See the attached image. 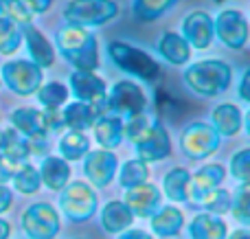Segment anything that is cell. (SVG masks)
Returning a JSON list of instances; mask_svg holds the SVG:
<instances>
[{
	"instance_id": "6da1fadb",
	"label": "cell",
	"mask_w": 250,
	"mask_h": 239,
	"mask_svg": "<svg viewBox=\"0 0 250 239\" xmlns=\"http://www.w3.org/2000/svg\"><path fill=\"white\" fill-rule=\"evenodd\" d=\"M57 48L77 70L92 73L95 68H99L97 38L86 26H77V24L62 26L57 31Z\"/></svg>"
},
{
	"instance_id": "7a4b0ae2",
	"label": "cell",
	"mask_w": 250,
	"mask_h": 239,
	"mask_svg": "<svg viewBox=\"0 0 250 239\" xmlns=\"http://www.w3.org/2000/svg\"><path fill=\"white\" fill-rule=\"evenodd\" d=\"M230 66L222 60H202L185 70V81L193 92L202 97H215L230 86Z\"/></svg>"
},
{
	"instance_id": "3957f363",
	"label": "cell",
	"mask_w": 250,
	"mask_h": 239,
	"mask_svg": "<svg viewBox=\"0 0 250 239\" xmlns=\"http://www.w3.org/2000/svg\"><path fill=\"white\" fill-rule=\"evenodd\" d=\"M60 206H62V213L70 222H88L97 213L99 196H97L92 184L83 182V180H75V182H68L62 189Z\"/></svg>"
},
{
	"instance_id": "277c9868",
	"label": "cell",
	"mask_w": 250,
	"mask_h": 239,
	"mask_svg": "<svg viewBox=\"0 0 250 239\" xmlns=\"http://www.w3.org/2000/svg\"><path fill=\"white\" fill-rule=\"evenodd\" d=\"M108 55L121 70L143 79V81H154L158 77V64H156V60L149 53L141 51L136 46H129L125 42H112L108 46Z\"/></svg>"
},
{
	"instance_id": "5b68a950",
	"label": "cell",
	"mask_w": 250,
	"mask_h": 239,
	"mask_svg": "<svg viewBox=\"0 0 250 239\" xmlns=\"http://www.w3.org/2000/svg\"><path fill=\"white\" fill-rule=\"evenodd\" d=\"M119 4L114 0H70L66 4V20L77 26H99L117 18Z\"/></svg>"
},
{
	"instance_id": "8992f818",
	"label": "cell",
	"mask_w": 250,
	"mask_h": 239,
	"mask_svg": "<svg viewBox=\"0 0 250 239\" xmlns=\"http://www.w3.org/2000/svg\"><path fill=\"white\" fill-rule=\"evenodd\" d=\"M60 228V211L48 202H35L22 213V231L29 239H55Z\"/></svg>"
},
{
	"instance_id": "52a82bcc",
	"label": "cell",
	"mask_w": 250,
	"mask_h": 239,
	"mask_svg": "<svg viewBox=\"0 0 250 239\" xmlns=\"http://www.w3.org/2000/svg\"><path fill=\"white\" fill-rule=\"evenodd\" d=\"M220 147V134L207 123H191L180 136V149L189 160H204Z\"/></svg>"
},
{
	"instance_id": "ba28073f",
	"label": "cell",
	"mask_w": 250,
	"mask_h": 239,
	"mask_svg": "<svg viewBox=\"0 0 250 239\" xmlns=\"http://www.w3.org/2000/svg\"><path fill=\"white\" fill-rule=\"evenodd\" d=\"M147 108V97L136 83L132 81H119L110 90L108 101H105V112L117 114L119 119H129L143 114Z\"/></svg>"
},
{
	"instance_id": "9c48e42d",
	"label": "cell",
	"mask_w": 250,
	"mask_h": 239,
	"mask_svg": "<svg viewBox=\"0 0 250 239\" xmlns=\"http://www.w3.org/2000/svg\"><path fill=\"white\" fill-rule=\"evenodd\" d=\"M70 90L77 97V101L88 103L97 114H105V101H108V88L105 81L99 79L95 73H83L75 70L70 75Z\"/></svg>"
},
{
	"instance_id": "30bf717a",
	"label": "cell",
	"mask_w": 250,
	"mask_h": 239,
	"mask_svg": "<svg viewBox=\"0 0 250 239\" xmlns=\"http://www.w3.org/2000/svg\"><path fill=\"white\" fill-rule=\"evenodd\" d=\"M2 79L16 95H33L42 86V68L33 61L16 60L2 66Z\"/></svg>"
},
{
	"instance_id": "8fae6325",
	"label": "cell",
	"mask_w": 250,
	"mask_h": 239,
	"mask_svg": "<svg viewBox=\"0 0 250 239\" xmlns=\"http://www.w3.org/2000/svg\"><path fill=\"white\" fill-rule=\"evenodd\" d=\"M224 167L215 165V162H208V165H202L193 176L189 178V189H187V202L195 209H200L202 200L213 193L215 189H220V184L224 182L226 174Z\"/></svg>"
},
{
	"instance_id": "7c38bea8",
	"label": "cell",
	"mask_w": 250,
	"mask_h": 239,
	"mask_svg": "<svg viewBox=\"0 0 250 239\" xmlns=\"http://www.w3.org/2000/svg\"><path fill=\"white\" fill-rule=\"evenodd\" d=\"M117 154L110 149H97V152H88L86 160H83V174L90 180L92 187L97 189H105L110 182L114 180L117 174Z\"/></svg>"
},
{
	"instance_id": "4fadbf2b",
	"label": "cell",
	"mask_w": 250,
	"mask_h": 239,
	"mask_svg": "<svg viewBox=\"0 0 250 239\" xmlns=\"http://www.w3.org/2000/svg\"><path fill=\"white\" fill-rule=\"evenodd\" d=\"M134 147H136L138 160L149 165V162H158L171 154V140H169V134H167L163 123L154 121V125L149 127V132H147L141 140H136Z\"/></svg>"
},
{
	"instance_id": "5bb4252c",
	"label": "cell",
	"mask_w": 250,
	"mask_h": 239,
	"mask_svg": "<svg viewBox=\"0 0 250 239\" xmlns=\"http://www.w3.org/2000/svg\"><path fill=\"white\" fill-rule=\"evenodd\" d=\"M215 33L229 48H242L248 40V22L235 9H226L215 20Z\"/></svg>"
},
{
	"instance_id": "9a60e30c",
	"label": "cell",
	"mask_w": 250,
	"mask_h": 239,
	"mask_svg": "<svg viewBox=\"0 0 250 239\" xmlns=\"http://www.w3.org/2000/svg\"><path fill=\"white\" fill-rule=\"evenodd\" d=\"M125 204L134 218H151L160 206V191L151 182H143L125 191Z\"/></svg>"
},
{
	"instance_id": "2e32d148",
	"label": "cell",
	"mask_w": 250,
	"mask_h": 239,
	"mask_svg": "<svg viewBox=\"0 0 250 239\" xmlns=\"http://www.w3.org/2000/svg\"><path fill=\"white\" fill-rule=\"evenodd\" d=\"M11 123L13 130L20 132L29 140H46V134L51 132L46 123V114L35 108H18L11 114Z\"/></svg>"
},
{
	"instance_id": "e0dca14e",
	"label": "cell",
	"mask_w": 250,
	"mask_h": 239,
	"mask_svg": "<svg viewBox=\"0 0 250 239\" xmlns=\"http://www.w3.org/2000/svg\"><path fill=\"white\" fill-rule=\"evenodd\" d=\"M185 35L182 38L189 42V46L193 48H207L211 44L213 35H215V24H213L211 16L204 11H193L185 18V24H182Z\"/></svg>"
},
{
	"instance_id": "ac0fdd59",
	"label": "cell",
	"mask_w": 250,
	"mask_h": 239,
	"mask_svg": "<svg viewBox=\"0 0 250 239\" xmlns=\"http://www.w3.org/2000/svg\"><path fill=\"white\" fill-rule=\"evenodd\" d=\"M132 224H134V215L123 200H110L101 209V228L105 233H110V235H119V233L127 231Z\"/></svg>"
},
{
	"instance_id": "d6986e66",
	"label": "cell",
	"mask_w": 250,
	"mask_h": 239,
	"mask_svg": "<svg viewBox=\"0 0 250 239\" xmlns=\"http://www.w3.org/2000/svg\"><path fill=\"white\" fill-rule=\"evenodd\" d=\"M38 171L44 187L51 191H62L70 180V165L62 156H46Z\"/></svg>"
},
{
	"instance_id": "ffe728a7",
	"label": "cell",
	"mask_w": 250,
	"mask_h": 239,
	"mask_svg": "<svg viewBox=\"0 0 250 239\" xmlns=\"http://www.w3.org/2000/svg\"><path fill=\"white\" fill-rule=\"evenodd\" d=\"M95 139L101 145V149H117L123 140V121L117 114H101L92 125Z\"/></svg>"
},
{
	"instance_id": "44dd1931",
	"label": "cell",
	"mask_w": 250,
	"mask_h": 239,
	"mask_svg": "<svg viewBox=\"0 0 250 239\" xmlns=\"http://www.w3.org/2000/svg\"><path fill=\"white\" fill-rule=\"evenodd\" d=\"M189 237L191 239H226L229 237V226H226V222L220 215L200 213L191 219Z\"/></svg>"
},
{
	"instance_id": "7402d4cb",
	"label": "cell",
	"mask_w": 250,
	"mask_h": 239,
	"mask_svg": "<svg viewBox=\"0 0 250 239\" xmlns=\"http://www.w3.org/2000/svg\"><path fill=\"white\" fill-rule=\"evenodd\" d=\"M185 226V213L178 206H158L151 215V231L158 237H176Z\"/></svg>"
},
{
	"instance_id": "603a6c76",
	"label": "cell",
	"mask_w": 250,
	"mask_h": 239,
	"mask_svg": "<svg viewBox=\"0 0 250 239\" xmlns=\"http://www.w3.org/2000/svg\"><path fill=\"white\" fill-rule=\"evenodd\" d=\"M0 156H4L7 160L22 165L26 162V158L33 156V147H31V140L26 136H22L16 130H7L2 132V140H0Z\"/></svg>"
},
{
	"instance_id": "cb8c5ba5",
	"label": "cell",
	"mask_w": 250,
	"mask_h": 239,
	"mask_svg": "<svg viewBox=\"0 0 250 239\" xmlns=\"http://www.w3.org/2000/svg\"><path fill=\"white\" fill-rule=\"evenodd\" d=\"M24 38H26V46H29L31 57H33V64L40 66V68L53 66V61H55V51H53L51 42H48L33 24L24 26Z\"/></svg>"
},
{
	"instance_id": "d4e9b609",
	"label": "cell",
	"mask_w": 250,
	"mask_h": 239,
	"mask_svg": "<svg viewBox=\"0 0 250 239\" xmlns=\"http://www.w3.org/2000/svg\"><path fill=\"white\" fill-rule=\"evenodd\" d=\"M97 119H99V114L88 103H82V101H75V103L66 105L64 112H62L64 125L68 127V130H77V132H86L88 127L95 125Z\"/></svg>"
},
{
	"instance_id": "484cf974",
	"label": "cell",
	"mask_w": 250,
	"mask_h": 239,
	"mask_svg": "<svg viewBox=\"0 0 250 239\" xmlns=\"http://www.w3.org/2000/svg\"><path fill=\"white\" fill-rule=\"evenodd\" d=\"M242 112L233 103H222L213 110V130L220 136H235L242 127Z\"/></svg>"
},
{
	"instance_id": "4316f807",
	"label": "cell",
	"mask_w": 250,
	"mask_h": 239,
	"mask_svg": "<svg viewBox=\"0 0 250 239\" xmlns=\"http://www.w3.org/2000/svg\"><path fill=\"white\" fill-rule=\"evenodd\" d=\"M158 51H160V55H163L165 60L171 61V64H176V66L187 64L189 57H191L189 42H187L182 35H178V33H165L163 38H160V42H158Z\"/></svg>"
},
{
	"instance_id": "83f0119b",
	"label": "cell",
	"mask_w": 250,
	"mask_h": 239,
	"mask_svg": "<svg viewBox=\"0 0 250 239\" xmlns=\"http://www.w3.org/2000/svg\"><path fill=\"white\" fill-rule=\"evenodd\" d=\"M90 152V139L83 132L68 130L60 139V154L64 160H79Z\"/></svg>"
},
{
	"instance_id": "f1b7e54d",
	"label": "cell",
	"mask_w": 250,
	"mask_h": 239,
	"mask_svg": "<svg viewBox=\"0 0 250 239\" xmlns=\"http://www.w3.org/2000/svg\"><path fill=\"white\" fill-rule=\"evenodd\" d=\"M191 174L182 167H173L163 180V189L171 202H187V189H189Z\"/></svg>"
},
{
	"instance_id": "f546056e",
	"label": "cell",
	"mask_w": 250,
	"mask_h": 239,
	"mask_svg": "<svg viewBox=\"0 0 250 239\" xmlns=\"http://www.w3.org/2000/svg\"><path fill=\"white\" fill-rule=\"evenodd\" d=\"M11 182H13V189H16L18 193H22V196H33V193L40 191L42 180H40V171L35 169L33 165L22 162V165L18 167V171L13 174Z\"/></svg>"
},
{
	"instance_id": "4dcf8cb0",
	"label": "cell",
	"mask_w": 250,
	"mask_h": 239,
	"mask_svg": "<svg viewBox=\"0 0 250 239\" xmlns=\"http://www.w3.org/2000/svg\"><path fill=\"white\" fill-rule=\"evenodd\" d=\"M147 180H149V165H147V162L138 160V158L123 162L121 171H119V182H121V187L132 189V187H138V184L147 182Z\"/></svg>"
},
{
	"instance_id": "1f68e13d",
	"label": "cell",
	"mask_w": 250,
	"mask_h": 239,
	"mask_svg": "<svg viewBox=\"0 0 250 239\" xmlns=\"http://www.w3.org/2000/svg\"><path fill=\"white\" fill-rule=\"evenodd\" d=\"M38 99L46 110H60L68 99V88L60 81H48L44 86H40Z\"/></svg>"
},
{
	"instance_id": "d6a6232c",
	"label": "cell",
	"mask_w": 250,
	"mask_h": 239,
	"mask_svg": "<svg viewBox=\"0 0 250 239\" xmlns=\"http://www.w3.org/2000/svg\"><path fill=\"white\" fill-rule=\"evenodd\" d=\"M22 42V29L13 20L0 16V53L2 55H11L18 51Z\"/></svg>"
},
{
	"instance_id": "836d02e7",
	"label": "cell",
	"mask_w": 250,
	"mask_h": 239,
	"mask_svg": "<svg viewBox=\"0 0 250 239\" xmlns=\"http://www.w3.org/2000/svg\"><path fill=\"white\" fill-rule=\"evenodd\" d=\"M176 4V0H134L132 7L141 20H156Z\"/></svg>"
},
{
	"instance_id": "e575fe53",
	"label": "cell",
	"mask_w": 250,
	"mask_h": 239,
	"mask_svg": "<svg viewBox=\"0 0 250 239\" xmlns=\"http://www.w3.org/2000/svg\"><path fill=\"white\" fill-rule=\"evenodd\" d=\"M230 213L244 226H250V182H242L230 202Z\"/></svg>"
},
{
	"instance_id": "d590c367",
	"label": "cell",
	"mask_w": 250,
	"mask_h": 239,
	"mask_svg": "<svg viewBox=\"0 0 250 239\" xmlns=\"http://www.w3.org/2000/svg\"><path fill=\"white\" fill-rule=\"evenodd\" d=\"M230 202H233V196L226 189H215V191L208 193L202 200L200 209H207V213H213V215H224L230 211Z\"/></svg>"
},
{
	"instance_id": "8d00e7d4",
	"label": "cell",
	"mask_w": 250,
	"mask_h": 239,
	"mask_svg": "<svg viewBox=\"0 0 250 239\" xmlns=\"http://www.w3.org/2000/svg\"><path fill=\"white\" fill-rule=\"evenodd\" d=\"M0 16L13 20L16 24H31V11L24 7L22 0H0Z\"/></svg>"
},
{
	"instance_id": "74e56055",
	"label": "cell",
	"mask_w": 250,
	"mask_h": 239,
	"mask_svg": "<svg viewBox=\"0 0 250 239\" xmlns=\"http://www.w3.org/2000/svg\"><path fill=\"white\" fill-rule=\"evenodd\" d=\"M156 119H149L147 114H136V117H129L127 119V125H123V136H127L129 143H136L141 140L143 136L149 132V127L154 125Z\"/></svg>"
},
{
	"instance_id": "f35d334b",
	"label": "cell",
	"mask_w": 250,
	"mask_h": 239,
	"mask_svg": "<svg viewBox=\"0 0 250 239\" xmlns=\"http://www.w3.org/2000/svg\"><path fill=\"white\" fill-rule=\"evenodd\" d=\"M230 174L239 182H250V147L239 149L230 158Z\"/></svg>"
},
{
	"instance_id": "ab89813d",
	"label": "cell",
	"mask_w": 250,
	"mask_h": 239,
	"mask_svg": "<svg viewBox=\"0 0 250 239\" xmlns=\"http://www.w3.org/2000/svg\"><path fill=\"white\" fill-rule=\"evenodd\" d=\"M18 167L20 165H16V162L7 160L4 156H0V184H7L9 180L13 178V174L18 171Z\"/></svg>"
},
{
	"instance_id": "60d3db41",
	"label": "cell",
	"mask_w": 250,
	"mask_h": 239,
	"mask_svg": "<svg viewBox=\"0 0 250 239\" xmlns=\"http://www.w3.org/2000/svg\"><path fill=\"white\" fill-rule=\"evenodd\" d=\"M22 2H24V7L29 9L31 13H44L51 9L53 0H22Z\"/></svg>"
},
{
	"instance_id": "b9f144b4",
	"label": "cell",
	"mask_w": 250,
	"mask_h": 239,
	"mask_svg": "<svg viewBox=\"0 0 250 239\" xmlns=\"http://www.w3.org/2000/svg\"><path fill=\"white\" fill-rule=\"evenodd\" d=\"M11 202H13L11 189H7V184H0V213L11 209Z\"/></svg>"
},
{
	"instance_id": "7bdbcfd3",
	"label": "cell",
	"mask_w": 250,
	"mask_h": 239,
	"mask_svg": "<svg viewBox=\"0 0 250 239\" xmlns=\"http://www.w3.org/2000/svg\"><path fill=\"white\" fill-rule=\"evenodd\" d=\"M119 239H154V237L145 231H138V228H127V231H123L119 235Z\"/></svg>"
},
{
	"instance_id": "ee69618b",
	"label": "cell",
	"mask_w": 250,
	"mask_h": 239,
	"mask_svg": "<svg viewBox=\"0 0 250 239\" xmlns=\"http://www.w3.org/2000/svg\"><path fill=\"white\" fill-rule=\"evenodd\" d=\"M239 97L250 103V70H246L244 77H242V83H239Z\"/></svg>"
},
{
	"instance_id": "f6af8a7d",
	"label": "cell",
	"mask_w": 250,
	"mask_h": 239,
	"mask_svg": "<svg viewBox=\"0 0 250 239\" xmlns=\"http://www.w3.org/2000/svg\"><path fill=\"white\" fill-rule=\"evenodd\" d=\"M9 235H11V224L0 218V239H9Z\"/></svg>"
},
{
	"instance_id": "bcb514c9",
	"label": "cell",
	"mask_w": 250,
	"mask_h": 239,
	"mask_svg": "<svg viewBox=\"0 0 250 239\" xmlns=\"http://www.w3.org/2000/svg\"><path fill=\"white\" fill-rule=\"evenodd\" d=\"M226 239H250V231H246V228H237V231H233Z\"/></svg>"
},
{
	"instance_id": "7dc6e473",
	"label": "cell",
	"mask_w": 250,
	"mask_h": 239,
	"mask_svg": "<svg viewBox=\"0 0 250 239\" xmlns=\"http://www.w3.org/2000/svg\"><path fill=\"white\" fill-rule=\"evenodd\" d=\"M244 121H246V132H248V136H250V110H248V114H246V119H244Z\"/></svg>"
},
{
	"instance_id": "c3c4849f",
	"label": "cell",
	"mask_w": 250,
	"mask_h": 239,
	"mask_svg": "<svg viewBox=\"0 0 250 239\" xmlns=\"http://www.w3.org/2000/svg\"><path fill=\"white\" fill-rule=\"evenodd\" d=\"M0 140H2V132H0Z\"/></svg>"
}]
</instances>
